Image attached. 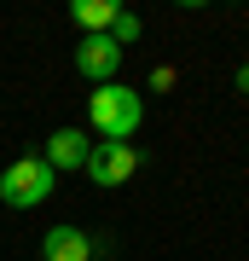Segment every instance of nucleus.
<instances>
[{"label":"nucleus","instance_id":"obj_1","mask_svg":"<svg viewBox=\"0 0 249 261\" xmlns=\"http://www.w3.org/2000/svg\"><path fill=\"white\" fill-rule=\"evenodd\" d=\"M87 116H93V128H99L104 140L128 145L139 134V122H145V93H139V87H122V82H104V87L87 93Z\"/></svg>","mask_w":249,"mask_h":261},{"label":"nucleus","instance_id":"obj_2","mask_svg":"<svg viewBox=\"0 0 249 261\" xmlns=\"http://www.w3.org/2000/svg\"><path fill=\"white\" fill-rule=\"evenodd\" d=\"M52 186H58V174L46 168V157H18L0 174V203L6 209H35V203H46Z\"/></svg>","mask_w":249,"mask_h":261},{"label":"nucleus","instance_id":"obj_3","mask_svg":"<svg viewBox=\"0 0 249 261\" xmlns=\"http://www.w3.org/2000/svg\"><path fill=\"white\" fill-rule=\"evenodd\" d=\"M81 174H93V186H122V180L139 174V151L133 145H116V140H99L87 151V168Z\"/></svg>","mask_w":249,"mask_h":261},{"label":"nucleus","instance_id":"obj_4","mask_svg":"<svg viewBox=\"0 0 249 261\" xmlns=\"http://www.w3.org/2000/svg\"><path fill=\"white\" fill-rule=\"evenodd\" d=\"M75 70H81L87 82L104 87V82L122 70V47H116L110 35H81V41H75Z\"/></svg>","mask_w":249,"mask_h":261},{"label":"nucleus","instance_id":"obj_5","mask_svg":"<svg viewBox=\"0 0 249 261\" xmlns=\"http://www.w3.org/2000/svg\"><path fill=\"white\" fill-rule=\"evenodd\" d=\"M87 151H93V140L81 128H58V134H46V168L52 174H64V168H87Z\"/></svg>","mask_w":249,"mask_h":261},{"label":"nucleus","instance_id":"obj_6","mask_svg":"<svg viewBox=\"0 0 249 261\" xmlns=\"http://www.w3.org/2000/svg\"><path fill=\"white\" fill-rule=\"evenodd\" d=\"M41 261H93V238L81 226H52L41 238Z\"/></svg>","mask_w":249,"mask_h":261},{"label":"nucleus","instance_id":"obj_7","mask_svg":"<svg viewBox=\"0 0 249 261\" xmlns=\"http://www.w3.org/2000/svg\"><path fill=\"white\" fill-rule=\"evenodd\" d=\"M116 0H75L70 6V18L81 23V35H110V23H116Z\"/></svg>","mask_w":249,"mask_h":261},{"label":"nucleus","instance_id":"obj_8","mask_svg":"<svg viewBox=\"0 0 249 261\" xmlns=\"http://www.w3.org/2000/svg\"><path fill=\"white\" fill-rule=\"evenodd\" d=\"M110 41H116L122 53L133 47V41H139V12H116V23H110Z\"/></svg>","mask_w":249,"mask_h":261},{"label":"nucleus","instance_id":"obj_9","mask_svg":"<svg viewBox=\"0 0 249 261\" xmlns=\"http://www.w3.org/2000/svg\"><path fill=\"white\" fill-rule=\"evenodd\" d=\"M238 93H249V64H243V70H238Z\"/></svg>","mask_w":249,"mask_h":261}]
</instances>
